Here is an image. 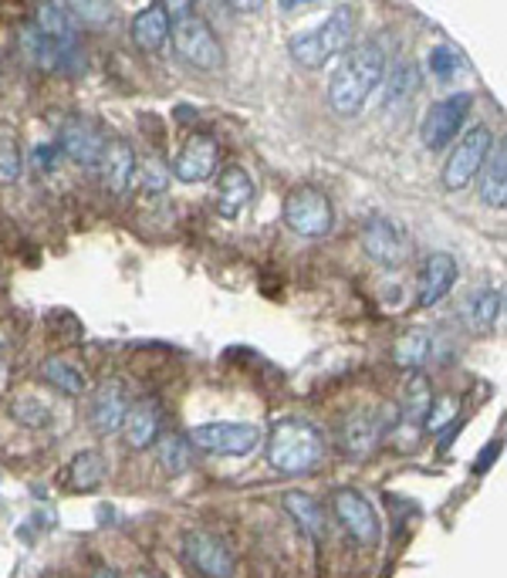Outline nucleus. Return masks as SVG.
<instances>
[{
  "instance_id": "nucleus-15",
  "label": "nucleus",
  "mask_w": 507,
  "mask_h": 578,
  "mask_svg": "<svg viewBox=\"0 0 507 578\" xmlns=\"http://www.w3.org/2000/svg\"><path fill=\"white\" fill-rule=\"evenodd\" d=\"M460 278V267L454 254H430L420 267V281H417V309H436V304L454 291Z\"/></svg>"
},
{
  "instance_id": "nucleus-16",
  "label": "nucleus",
  "mask_w": 507,
  "mask_h": 578,
  "mask_svg": "<svg viewBox=\"0 0 507 578\" xmlns=\"http://www.w3.org/2000/svg\"><path fill=\"white\" fill-rule=\"evenodd\" d=\"M102 149H106V136H102V129L95 126L91 118L72 115L65 126H61V152H65L72 163H78V166H99Z\"/></svg>"
},
{
  "instance_id": "nucleus-20",
  "label": "nucleus",
  "mask_w": 507,
  "mask_h": 578,
  "mask_svg": "<svg viewBox=\"0 0 507 578\" xmlns=\"http://www.w3.org/2000/svg\"><path fill=\"white\" fill-rule=\"evenodd\" d=\"M170 27H173V21H170V14H166L163 4H146V8L133 17L129 35H133L136 48L156 54V51H163V48H166V41H170Z\"/></svg>"
},
{
  "instance_id": "nucleus-18",
  "label": "nucleus",
  "mask_w": 507,
  "mask_h": 578,
  "mask_svg": "<svg viewBox=\"0 0 507 578\" xmlns=\"http://www.w3.org/2000/svg\"><path fill=\"white\" fill-rule=\"evenodd\" d=\"M160 426H163V406H160V400L146 395V400L129 406V413H125L119 430H122V440L133 450H146L160 440Z\"/></svg>"
},
{
  "instance_id": "nucleus-22",
  "label": "nucleus",
  "mask_w": 507,
  "mask_h": 578,
  "mask_svg": "<svg viewBox=\"0 0 507 578\" xmlns=\"http://www.w3.org/2000/svg\"><path fill=\"white\" fill-rule=\"evenodd\" d=\"M284 511L295 517L298 528H301L311 541H325V535H329V514H325V507L319 504V498L301 494V491H288V494H284Z\"/></svg>"
},
{
  "instance_id": "nucleus-28",
  "label": "nucleus",
  "mask_w": 507,
  "mask_h": 578,
  "mask_svg": "<svg viewBox=\"0 0 507 578\" xmlns=\"http://www.w3.org/2000/svg\"><path fill=\"white\" fill-rule=\"evenodd\" d=\"M152 447H160V464L166 474H186L189 461H194V443L183 434H160Z\"/></svg>"
},
{
  "instance_id": "nucleus-19",
  "label": "nucleus",
  "mask_w": 507,
  "mask_h": 578,
  "mask_svg": "<svg viewBox=\"0 0 507 578\" xmlns=\"http://www.w3.org/2000/svg\"><path fill=\"white\" fill-rule=\"evenodd\" d=\"M99 173H102L106 190L112 197H122L125 190H129L133 173H136V152H133V146L122 142V139L106 142L102 160H99Z\"/></svg>"
},
{
  "instance_id": "nucleus-6",
  "label": "nucleus",
  "mask_w": 507,
  "mask_h": 578,
  "mask_svg": "<svg viewBox=\"0 0 507 578\" xmlns=\"http://www.w3.org/2000/svg\"><path fill=\"white\" fill-rule=\"evenodd\" d=\"M362 251L372 264L386 267V271H399L409 264L413 257L417 243H413V234H409L399 221L393 217H383V213H375L362 224Z\"/></svg>"
},
{
  "instance_id": "nucleus-9",
  "label": "nucleus",
  "mask_w": 507,
  "mask_h": 578,
  "mask_svg": "<svg viewBox=\"0 0 507 578\" xmlns=\"http://www.w3.org/2000/svg\"><path fill=\"white\" fill-rule=\"evenodd\" d=\"M470 105H473L470 91H454V96L433 102L426 109V115H423V126H420L423 146L430 152H440L443 146H450L460 136V129H463V122L470 115Z\"/></svg>"
},
{
  "instance_id": "nucleus-26",
  "label": "nucleus",
  "mask_w": 507,
  "mask_h": 578,
  "mask_svg": "<svg viewBox=\"0 0 507 578\" xmlns=\"http://www.w3.org/2000/svg\"><path fill=\"white\" fill-rule=\"evenodd\" d=\"M35 27L51 41H78V27L72 21L69 4H38Z\"/></svg>"
},
{
  "instance_id": "nucleus-3",
  "label": "nucleus",
  "mask_w": 507,
  "mask_h": 578,
  "mask_svg": "<svg viewBox=\"0 0 507 578\" xmlns=\"http://www.w3.org/2000/svg\"><path fill=\"white\" fill-rule=\"evenodd\" d=\"M325 434L305 416H284L268 434V461L277 474H308L322 464Z\"/></svg>"
},
{
  "instance_id": "nucleus-5",
  "label": "nucleus",
  "mask_w": 507,
  "mask_h": 578,
  "mask_svg": "<svg viewBox=\"0 0 507 578\" xmlns=\"http://www.w3.org/2000/svg\"><path fill=\"white\" fill-rule=\"evenodd\" d=\"M281 217L288 224L292 234L298 237H325L335 227V206L329 200V193L322 187H314V183H298L295 190H288L281 206Z\"/></svg>"
},
{
  "instance_id": "nucleus-23",
  "label": "nucleus",
  "mask_w": 507,
  "mask_h": 578,
  "mask_svg": "<svg viewBox=\"0 0 507 578\" xmlns=\"http://www.w3.org/2000/svg\"><path fill=\"white\" fill-rule=\"evenodd\" d=\"M433 400H436V395H433V382L423 373H413V376L406 379L403 395H399V419L406 426H420L426 419Z\"/></svg>"
},
{
  "instance_id": "nucleus-4",
  "label": "nucleus",
  "mask_w": 507,
  "mask_h": 578,
  "mask_svg": "<svg viewBox=\"0 0 507 578\" xmlns=\"http://www.w3.org/2000/svg\"><path fill=\"white\" fill-rule=\"evenodd\" d=\"M163 8L173 21L170 41L180 61H186L197 72H220L227 65V51L220 45L217 30L200 14H189V4H163Z\"/></svg>"
},
{
  "instance_id": "nucleus-35",
  "label": "nucleus",
  "mask_w": 507,
  "mask_h": 578,
  "mask_svg": "<svg viewBox=\"0 0 507 578\" xmlns=\"http://www.w3.org/2000/svg\"><path fill=\"white\" fill-rule=\"evenodd\" d=\"M69 11H72V21L78 24H88V27H102V24H109L112 21V4H69Z\"/></svg>"
},
{
  "instance_id": "nucleus-13",
  "label": "nucleus",
  "mask_w": 507,
  "mask_h": 578,
  "mask_svg": "<svg viewBox=\"0 0 507 578\" xmlns=\"http://www.w3.org/2000/svg\"><path fill=\"white\" fill-rule=\"evenodd\" d=\"M220 173V142L210 133H194L173 160V173L180 183H207Z\"/></svg>"
},
{
  "instance_id": "nucleus-25",
  "label": "nucleus",
  "mask_w": 507,
  "mask_h": 578,
  "mask_svg": "<svg viewBox=\"0 0 507 578\" xmlns=\"http://www.w3.org/2000/svg\"><path fill=\"white\" fill-rule=\"evenodd\" d=\"M430 349H433V339L426 328H406L393 342V362L406 373H420V365L430 359Z\"/></svg>"
},
{
  "instance_id": "nucleus-2",
  "label": "nucleus",
  "mask_w": 507,
  "mask_h": 578,
  "mask_svg": "<svg viewBox=\"0 0 507 578\" xmlns=\"http://www.w3.org/2000/svg\"><path fill=\"white\" fill-rule=\"evenodd\" d=\"M356 27H359L356 8L353 4H342L319 27L298 30V35L288 41V54H292V61H295L298 68L319 72V68L329 65L332 58H342L348 48H353Z\"/></svg>"
},
{
  "instance_id": "nucleus-31",
  "label": "nucleus",
  "mask_w": 507,
  "mask_h": 578,
  "mask_svg": "<svg viewBox=\"0 0 507 578\" xmlns=\"http://www.w3.org/2000/svg\"><path fill=\"white\" fill-rule=\"evenodd\" d=\"M454 416H460V400H457V395H440V400H433L423 426L430 434H440V430H447V426L454 423Z\"/></svg>"
},
{
  "instance_id": "nucleus-1",
  "label": "nucleus",
  "mask_w": 507,
  "mask_h": 578,
  "mask_svg": "<svg viewBox=\"0 0 507 578\" xmlns=\"http://www.w3.org/2000/svg\"><path fill=\"white\" fill-rule=\"evenodd\" d=\"M386 65H389V51L379 38L348 48L329 81L332 112H338L342 118L359 115L362 105L369 102V96L375 91V85L386 78Z\"/></svg>"
},
{
  "instance_id": "nucleus-24",
  "label": "nucleus",
  "mask_w": 507,
  "mask_h": 578,
  "mask_svg": "<svg viewBox=\"0 0 507 578\" xmlns=\"http://www.w3.org/2000/svg\"><path fill=\"white\" fill-rule=\"evenodd\" d=\"M102 480H106V461H102V453L82 450L75 461L69 464V470H65V491H72V494H88V491H95V487H102Z\"/></svg>"
},
{
  "instance_id": "nucleus-37",
  "label": "nucleus",
  "mask_w": 507,
  "mask_h": 578,
  "mask_svg": "<svg viewBox=\"0 0 507 578\" xmlns=\"http://www.w3.org/2000/svg\"><path fill=\"white\" fill-rule=\"evenodd\" d=\"M91 578H119V575H115V571H109V568H95V571H91Z\"/></svg>"
},
{
  "instance_id": "nucleus-38",
  "label": "nucleus",
  "mask_w": 507,
  "mask_h": 578,
  "mask_svg": "<svg viewBox=\"0 0 507 578\" xmlns=\"http://www.w3.org/2000/svg\"><path fill=\"white\" fill-rule=\"evenodd\" d=\"M136 578H152V575H136Z\"/></svg>"
},
{
  "instance_id": "nucleus-7",
  "label": "nucleus",
  "mask_w": 507,
  "mask_h": 578,
  "mask_svg": "<svg viewBox=\"0 0 507 578\" xmlns=\"http://www.w3.org/2000/svg\"><path fill=\"white\" fill-rule=\"evenodd\" d=\"M494 149V133L487 126H473L467 129V136L454 146V152L447 156V163H443V173H440V183L443 190H467L473 179H478L484 160L491 156Z\"/></svg>"
},
{
  "instance_id": "nucleus-36",
  "label": "nucleus",
  "mask_w": 507,
  "mask_h": 578,
  "mask_svg": "<svg viewBox=\"0 0 507 578\" xmlns=\"http://www.w3.org/2000/svg\"><path fill=\"white\" fill-rule=\"evenodd\" d=\"M21 149L14 142H0V183H17L21 179Z\"/></svg>"
},
{
  "instance_id": "nucleus-33",
  "label": "nucleus",
  "mask_w": 507,
  "mask_h": 578,
  "mask_svg": "<svg viewBox=\"0 0 507 578\" xmlns=\"http://www.w3.org/2000/svg\"><path fill=\"white\" fill-rule=\"evenodd\" d=\"M11 416L27 423V426H48L51 423V410L41 400H35V395H21V400H14Z\"/></svg>"
},
{
  "instance_id": "nucleus-29",
  "label": "nucleus",
  "mask_w": 507,
  "mask_h": 578,
  "mask_svg": "<svg viewBox=\"0 0 507 578\" xmlns=\"http://www.w3.org/2000/svg\"><path fill=\"white\" fill-rule=\"evenodd\" d=\"M500 304H504V291L500 288H487V291H481L478 298H473V304H470V328L478 331V335H487V331H494V325H497V318H500Z\"/></svg>"
},
{
  "instance_id": "nucleus-14",
  "label": "nucleus",
  "mask_w": 507,
  "mask_h": 578,
  "mask_svg": "<svg viewBox=\"0 0 507 578\" xmlns=\"http://www.w3.org/2000/svg\"><path fill=\"white\" fill-rule=\"evenodd\" d=\"M129 386L125 379H106L91 389V400H88V423L95 434H115L125 413H129Z\"/></svg>"
},
{
  "instance_id": "nucleus-30",
  "label": "nucleus",
  "mask_w": 507,
  "mask_h": 578,
  "mask_svg": "<svg viewBox=\"0 0 507 578\" xmlns=\"http://www.w3.org/2000/svg\"><path fill=\"white\" fill-rule=\"evenodd\" d=\"M417 85H420V72L417 65H409V61H399V65L386 75V109L403 105L417 96Z\"/></svg>"
},
{
  "instance_id": "nucleus-12",
  "label": "nucleus",
  "mask_w": 507,
  "mask_h": 578,
  "mask_svg": "<svg viewBox=\"0 0 507 578\" xmlns=\"http://www.w3.org/2000/svg\"><path fill=\"white\" fill-rule=\"evenodd\" d=\"M183 558L189 568L200 571L203 578H231L234 575V552L224 538H217L210 531H186L183 535Z\"/></svg>"
},
{
  "instance_id": "nucleus-8",
  "label": "nucleus",
  "mask_w": 507,
  "mask_h": 578,
  "mask_svg": "<svg viewBox=\"0 0 507 578\" xmlns=\"http://www.w3.org/2000/svg\"><path fill=\"white\" fill-rule=\"evenodd\" d=\"M186 440L194 443L197 450H203V453L247 456V453H253L264 443V434H261V426H253V423H224V419H217V423L194 426Z\"/></svg>"
},
{
  "instance_id": "nucleus-10",
  "label": "nucleus",
  "mask_w": 507,
  "mask_h": 578,
  "mask_svg": "<svg viewBox=\"0 0 507 578\" xmlns=\"http://www.w3.org/2000/svg\"><path fill=\"white\" fill-rule=\"evenodd\" d=\"M332 511L338 517V525L359 544L375 548L379 538H383V525H379L372 501L362 491H356V487H338V491H332Z\"/></svg>"
},
{
  "instance_id": "nucleus-34",
  "label": "nucleus",
  "mask_w": 507,
  "mask_h": 578,
  "mask_svg": "<svg viewBox=\"0 0 507 578\" xmlns=\"http://www.w3.org/2000/svg\"><path fill=\"white\" fill-rule=\"evenodd\" d=\"M430 72L440 78V81H450L454 75H460L463 72V61H460V54L457 51H450V48H433L430 51Z\"/></svg>"
},
{
  "instance_id": "nucleus-17",
  "label": "nucleus",
  "mask_w": 507,
  "mask_h": 578,
  "mask_svg": "<svg viewBox=\"0 0 507 578\" xmlns=\"http://www.w3.org/2000/svg\"><path fill=\"white\" fill-rule=\"evenodd\" d=\"M258 197V187L244 166H224V173L217 176V213L227 221H237L240 213H247Z\"/></svg>"
},
{
  "instance_id": "nucleus-21",
  "label": "nucleus",
  "mask_w": 507,
  "mask_h": 578,
  "mask_svg": "<svg viewBox=\"0 0 507 578\" xmlns=\"http://www.w3.org/2000/svg\"><path fill=\"white\" fill-rule=\"evenodd\" d=\"M478 190H481V200L494 210H500L507 203V149H504V142H494L491 156L484 160V166L478 173Z\"/></svg>"
},
{
  "instance_id": "nucleus-11",
  "label": "nucleus",
  "mask_w": 507,
  "mask_h": 578,
  "mask_svg": "<svg viewBox=\"0 0 507 578\" xmlns=\"http://www.w3.org/2000/svg\"><path fill=\"white\" fill-rule=\"evenodd\" d=\"M386 416L369 413V410L348 413L338 423V450L345 456H353V461H366V456H372L379 450V443H383V437L389 434V426L396 423V419H386Z\"/></svg>"
},
{
  "instance_id": "nucleus-27",
  "label": "nucleus",
  "mask_w": 507,
  "mask_h": 578,
  "mask_svg": "<svg viewBox=\"0 0 507 578\" xmlns=\"http://www.w3.org/2000/svg\"><path fill=\"white\" fill-rule=\"evenodd\" d=\"M41 376H45L48 386H54L58 392L72 395V400H75V395H85V392H88L85 376L75 369L69 359H48V362L41 365Z\"/></svg>"
},
{
  "instance_id": "nucleus-32",
  "label": "nucleus",
  "mask_w": 507,
  "mask_h": 578,
  "mask_svg": "<svg viewBox=\"0 0 507 578\" xmlns=\"http://www.w3.org/2000/svg\"><path fill=\"white\" fill-rule=\"evenodd\" d=\"M139 179L146 193H163L170 187V166L160 156H146L139 166Z\"/></svg>"
}]
</instances>
